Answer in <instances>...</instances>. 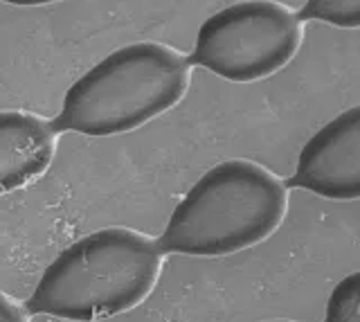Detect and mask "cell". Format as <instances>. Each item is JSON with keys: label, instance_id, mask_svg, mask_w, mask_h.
<instances>
[{"label": "cell", "instance_id": "9", "mask_svg": "<svg viewBox=\"0 0 360 322\" xmlns=\"http://www.w3.org/2000/svg\"><path fill=\"white\" fill-rule=\"evenodd\" d=\"M0 322H30L27 311L5 293H0Z\"/></svg>", "mask_w": 360, "mask_h": 322}, {"label": "cell", "instance_id": "8", "mask_svg": "<svg viewBox=\"0 0 360 322\" xmlns=\"http://www.w3.org/2000/svg\"><path fill=\"white\" fill-rule=\"evenodd\" d=\"M302 16L354 30L360 27V0H307Z\"/></svg>", "mask_w": 360, "mask_h": 322}, {"label": "cell", "instance_id": "1", "mask_svg": "<svg viewBox=\"0 0 360 322\" xmlns=\"http://www.w3.org/2000/svg\"><path fill=\"white\" fill-rule=\"evenodd\" d=\"M160 269L158 241L131 228H101L59 252L43 271L25 311L75 322L127 314L151 295Z\"/></svg>", "mask_w": 360, "mask_h": 322}, {"label": "cell", "instance_id": "2", "mask_svg": "<svg viewBox=\"0 0 360 322\" xmlns=\"http://www.w3.org/2000/svg\"><path fill=\"white\" fill-rule=\"evenodd\" d=\"M286 207V187L275 174L250 160H223L191 185L158 246L187 257H225L268 239Z\"/></svg>", "mask_w": 360, "mask_h": 322}, {"label": "cell", "instance_id": "10", "mask_svg": "<svg viewBox=\"0 0 360 322\" xmlns=\"http://www.w3.org/2000/svg\"><path fill=\"white\" fill-rule=\"evenodd\" d=\"M0 3L18 5V7H37V5H52V3H61V0H0Z\"/></svg>", "mask_w": 360, "mask_h": 322}, {"label": "cell", "instance_id": "6", "mask_svg": "<svg viewBox=\"0 0 360 322\" xmlns=\"http://www.w3.org/2000/svg\"><path fill=\"white\" fill-rule=\"evenodd\" d=\"M56 151V131L22 110H0V194L16 192L48 172Z\"/></svg>", "mask_w": 360, "mask_h": 322}, {"label": "cell", "instance_id": "7", "mask_svg": "<svg viewBox=\"0 0 360 322\" xmlns=\"http://www.w3.org/2000/svg\"><path fill=\"white\" fill-rule=\"evenodd\" d=\"M324 322H360V271L349 273L333 286Z\"/></svg>", "mask_w": 360, "mask_h": 322}, {"label": "cell", "instance_id": "11", "mask_svg": "<svg viewBox=\"0 0 360 322\" xmlns=\"http://www.w3.org/2000/svg\"><path fill=\"white\" fill-rule=\"evenodd\" d=\"M264 322H292V320H264Z\"/></svg>", "mask_w": 360, "mask_h": 322}, {"label": "cell", "instance_id": "5", "mask_svg": "<svg viewBox=\"0 0 360 322\" xmlns=\"http://www.w3.org/2000/svg\"><path fill=\"white\" fill-rule=\"evenodd\" d=\"M292 185L329 201H360V104L311 136L300 151Z\"/></svg>", "mask_w": 360, "mask_h": 322}, {"label": "cell", "instance_id": "4", "mask_svg": "<svg viewBox=\"0 0 360 322\" xmlns=\"http://www.w3.org/2000/svg\"><path fill=\"white\" fill-rule=\"evenodd\" d=\"M302 43L300 18L273 0H241L200 25L194 59L228 82H259L279 72Z\"/></svg>", "mask_w": 360, "mask_h": 322}, {"label": "cell", "instance_id": "3", "mask_svg": "<svg viewBox=\"0 0 360 322\" xmlns=\"http://www.w3.org/2000/svg\"><path fill=\"white\" fill-rule=\"evenodd\" d=\"M189 88V65L174 48L140 41L112 50L68 88L50 124L82 136H117L172 110Z\"/></svg>", "mask_w": 360, "mask_h": 322}]
</instances>
